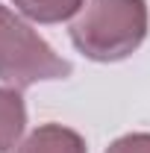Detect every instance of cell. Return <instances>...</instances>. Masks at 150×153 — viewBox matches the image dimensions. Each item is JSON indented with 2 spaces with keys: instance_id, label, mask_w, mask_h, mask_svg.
Here are the masks:
<instances>
[{
  "instance_id": "1",
  "label": "cell",
  "mask_w": 150,
  "mask_h": 153,
  "mask_svg": "<svg viewBox=\"0 0 150 153\" xmlns=\"http://www.w3.org/2000/svg\"><path fill=\"white\" fill-rule=\"evenodd\" d=\"M147 24L144 0H91L71 24V41L94 62H118L141 47Z\"/></svg>"
},
{
  "instance_id": "2",
  "label": "cell",
  "mask_w": 150,
  "mask_h": 153,
  "mask_svg": "<svg viewBox=\"0 0 150 153\" xmlns=\"http://www.w3.org/2000/svg\"><path fill=\"white\" fill-rule=\"evenodd\" d=\"M71 62L53 53V47L12 9L0 6V79L9 88H27L38 79H65Z\"/></svg>"
},
{
  "instance_id": "3",
  "label": "cell",
  "mask_w": 150,
  "mask_h": 153,
  "mask_svg": "<svg viewBox=\"0 0 150 153\" xmlns=\"http://www.w3.org/2000/svg\"><path fill=\"white\" fill-rule=\"evenodd\" d=\"M18 153H88L85 138L62 124H44L21 141Z\"/></svg>"
},
{
  "instance_id": "4",
  "label": "cell",
  "mask_w": 150,
  "mask_h": 153,
  "mask_svg": "<svg viewBox=\"0 0 150 153\" xmlns=\"http://www.w3.org/2000/svg\"><path fill=\"white\" fill-rule=\"evenodd\" d=\"M27 127V106L18 88H0V153H9Z\"/></svg>"
},
{
  "instance_id": "5",
  "label": "cell",
  "mask_w": 150,
  "mask_h": 153,
  "mask_svg": "<svg viewBox=\"0 0 150 153\" xmlns=\"http://www.w3.org/2000/svg\"><path fill=\"white\" fill-rule=\"evenodd\" d=\"M27 18L38 24H59L82 9V0H12Z\"/></svg>"
},
{
  "instance_id": "6",
  "label": "cell",
  "mask_w": 150,
  "mask_h": 153,
  "mask_svg": "<svg viewBox=\"0 0 150 153\" xmlns=\"http://www.w3.org/2000/svg\"><path fill=\"white\" fill-rule=\"evenodd\" d=\"M106 153H150V133H130L112 141Z\"/></svg>"
}]
</instances>
